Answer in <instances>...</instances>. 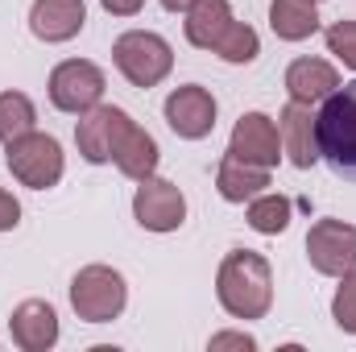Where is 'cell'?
<instances>
[{
    "label": "cell",
    "mask_w": 356,
    "mask_h": 352,
    "mask_svg": "<svg viewBox=\"0 0 356 352\" xmlns=\"http://www.w3.org/2000/svg\"><path fill=\"white\" fill-rule=\"evenodd\" d=\"M112 63L133 88H158L175 67V50L166 38L149 29H129L112 42Z\"/></svg>",
    "instance_id": "3"
},
{
    "label": "cell",
    "mask_w": 356,
    "mask_h": 352,
    "mask_svg": "<svg viewBox=\"0 0 356 352\" xmlns=\"http://www.w3.org/2000/svg\"><path fill=\"white\" fill-rule=\"evenodd\" d=\"M4 162H8V170L13 178L21 182V186H29V191H46V186H54L63 170H67V158H63V145L50 137V133H25V137H17V141H8L4 145Z\"/></svg>",
    "instance_id": "5"
},
{
    "label": "cell",
    "mask_w": 356,
    "mask_h": 352,
    "mask_svg": "<svg viewBox=\"0 0 356 352\" xmlns=\"http://www.w3.org/2000/svg\"><path fill=\"white\" fill-rule=\"evenodd\" d=\"M340 88V71L323 58H294L286 67V91L294 104H323L332 91Z\"/></svg>",
    "instance_id": "15"
},
{
    "label": "cell",
    "mask_w": 356,
    "mask_h": 352,
    "mask_svg": "<svg viewBox=\"0 0 356 352\" xmlns=\"http://www.w3.org/2000/svg\"><path fill=\"white\" fill-rule=\"evenodd\" d=\"M307 257L319 273L344 278L356 269V228L344 220H315L307 232Z\"/></svg>",
    "instance_id": "7"
},
{
    "label": "cell",
    "mask_w": 356,
    "mask_h": 352,
    "mask_svg": "<svg viewBox=\"0 0 356 352\" xmlns=\"http://www.w3.org/2000/svg\"><path fill=\"white\" fill-rule=\"evenodd\" d=\"M104 88H108L104 71L88 58H67L50 71V104L71 116H83L88 108H95L104 99Z\"/></svg>",
    "instance_id": "6"
},
{
    "label": "cell",
    "mask_w": 356,
    "mask_h": 352,
    "mask_svg": "<svg viewBox=\"0 0 356 352\" xmlns=\"http://www.w3.org/2000/svg\"><path fill=\"white\" fill-rule=\"evenodd\" d=\"M327 50H332L348 71H356V21H336V25L327 29Z\"/></svg>",
    "instance_id": "24"
},
{
    "label": "cell",
    "mask_w": 356,
    "mask_h": 352,
    "mask_svg": "<svg viewBox=\"0 0 356 352\" xmlns=\"http://www.w3.org/2000/svg\"><path fill=\"white\" fill-rule=\"evenodd\" d=\"M232 21H236V17H232V4H228V0H195V4L186 8L182 29H186V42H191V46L216 50Z\"/></svg>",
    "instance_id": "18"
},
{
    "label": "cell",
    "mask_w": 356,
    "mask_h": 352,
    "mask_svg": "<svg viewBox=\"0 0 356 352\" xmlns=\"http://www.w3.org/2000/svg\"><path fill=\"white\" fill-rule=\"evenodd\" d=\"M129 303V286L112 265H83L71 278V307L83 323H112Z\"/></svg>",
    "instance_id": "4"
},
{
    "label": "cell",
    "mask_w": 356,
    "mask_h": 352,
    "mask_svg": "<svg viewBox=\"0 0 356 352\" xmlns=\"http://www.w3.org/2000/svg\"><path fill=\"white\" fill-rule=\"evenodd\" d=\"M315 133H319V158L340 178L356 182V79L340 83L315 112Z\"/></svg>",
    "instance_id": "2"
},
{
    "label": "cell",
    "mask_w": 356,
    "mask_h": 352,
    "mask_svg": "<svg viewBox=\"0 0 356 352\" xmlns=\"http://www.w3.org/2000/svg\"><path fill=\"white\" fill-rule=\"evenodd\" d=\"M88 21V4L83 0H33L29 8V29L38 42H71Z\"/></svg>",
    "instance_id": "13"
},
{
    "label": "cell",
    "mask_w": 356,
    "mask_h": 352,
    "mask_svg": "<svg viewBox=\"0 0 356 352\" xmlns=\"http://www.w3.org/2000/svg\"><path fill=\"white\" fill-rule=\"evenodd\" d=\"M216 54H220L224 63H232V67H245V63H253V58L261 54L257 29H253V25H245V21H232V25H228V33L220 38Z\"/></svg>",
    "instance_id": "22"
},
{
    "label": "cell",
    "mask_w": 356,
    "mask_h": 352,
    "mask_svg": "<svg viewBox=\"0 0 356 352\" xmlns=\"http://www.w3.org/2000/svg\"><path fill=\"white\" fill-rule=\"evenodd\" d=\"M191 4H195V0H162V8H166V13H186Z\"/></svg>",
    "instance_id": "28"
},
{
    "label": "cell",
    "mask_w": 356,
    "mask_h": 352,
    "mask_svg": "<svg viewBox=\"0 0 356 352\" xmlns=\"http://www.w3.org/2000/svg\"><path fill=\"white\" fill-rule=\"evenodd\" d=\"M17 224H21V203L0 186V232H13Z\"/></svg>",
    "instance_id": "25"
},
{
    "label": "cell",
    "mask_w": 356,
    "mask_h": 352,
    "mask_svg": "<svg viewBox=\"0 0 356 352\" xmlns=\"http://www.w3.org/2000/svg\"><path fill=\"white\" fill-rule=\"evenodd\" d=\"M166 125L175 129L182 141H203L211 129H216V95L199 83H186L175 88L166 95Z\"/></svg>",
    "instance_id": "9"
},
{
    "label": "cell",
    "mask_w": 356,
    "mask_h": 352,
    "mask_svg": "<svg viewBox=\"0 0 356 352\" xmlns=\"http://www.w3.org/2000/svg\"><path fill=\"white\" fill-rule=\"evenodd\" d=\"M8 328H13L17 349H25V352H46V349L58 344V315H54V307H50L46 298L21 303V307L13 311Z\"/></svg>",
    "instance_id": "14"
},
{
    "label": "cell",
    "mask_w": 356,
    "mask_h": 352,
    "mask_svg": "<svg viewBox=\"0 0 356 352\" xmlns=\"http://www.w3.org/2000/svg\"><path fill=\"white\" fill-rule=\"evenodd\" d=\"M269 25L282 42H302L319 29V8H315V0H273Z\"/></svg>",
    "instance_id": "19"
},
{
    "label": "cell",
    "mask_w": 356,
    "mask_h": 352,
    "mask_svg": "<svg viewBox=\"0 0 356 352\" xmlns=\"http://www.w3.org/2000/svg\"><path fill=\"white\" fill-rule=\"evenodd\" d=\"M216 298L232 319H266L273 307V269L253 249H232L216 273Z\"/></svg>",
    "instance_id": "1"
},
{
    "label": "cell",
    "mask_w": 356,
    "mask_h": 352,
    "mask_svg": "<svg viewBox=\"0 0 356 352\" xmlns=\"http://www.w3.org/2000/svg\"><path fill=\"white\" fill-rule=\"evenodd\" d=\"M38 125V108L25 91H0V145L33 133Z\"/></svg>",
    "instance_id": "20"
},
{
    "label": "cell",
    "mask_w": 356,
    "mask_h": 352,
    "mask_svg": "<svg viewBox=\"0 0 356 352\" xmlns=\"http://www.w3.org/2000/svg\"><path fill=\"white\" fill-rule=\"evenodd\" d=\"M133 216L145 232H175L186 220V199H182V191L175 182L149 175L141 178V186L133 195Z\"/></svg>",
    "instance_id": "8"
},
{
    "label": "cell",
    "mask_w": 356,
    "mask_h": 352,
    "mask_svg": "<svg viewBox=\"0 0 356 352\" xmlns=\"http://www.w3.org/2000/svg\"><path fill=\"white\" fill-rule=\"evenodd\" d=\"M158 141L137 125V120H129L124 125V133L116 137V150H112V162H116V170L120 175H129V178H149L154 170H158Z\"/></svg>",
    "instance_id": "16"
},
{
    "label": "cell",
    "mask_w": 356,
    "mask_h": 352,
    "mask_svg": "<svg viewBox=\"0 0 356 352\" xmlns=\"http://www.w3.org/2000/svg\"><path fill=\"white\" fill-rule=\"evenodd\" d=\"M220 349L253 352V349H257V340H253V336H245V332H220V336H211V352H220Z\"/></svg>",
    "instance_id": "26"
},
{
    "label": "cell",
    "mask_w": 356,
    "mask_h": 352,
    "mask_svg": "<svg viewBox=\"0 0 356 352\" xmlns=\"http://www.w3.org/2000/svg\"><path fill=\"white\" fill-rule=\"evenodd\" d=\"M315 4H319V0H315Z\"/></svg>",
    "instance_id": "29"
},
{
    "label": "cell",
    "mask_w": 356,
    "mask_h": 352,
    "mask_svg": "<svg viewBox=\"0 0 356 352\" xmlns=\"http://www.w3.org/2000/svg\"><path fill=\"white\" fill-rule=\"evenodd\" d=\"M99 4H104V8H108L112 17H137L145 0H99Z\"/></svg>",
    "instance_id": "27"
},
{
    "label": "cell",
    "mask_w": 356,
    "mask_h": 352,
    "mask_svg": "<svg viewBox=\"0 0 356 352\" xmlns=\"http://www.w3.org/2000/svg\"><path fill=\"white\" fill-rule=\"evenodd\" d=\"M129 120H133V116H129L124 108H112V104H95V108H88V112L79 116V125H75V145H79V154L88 158L91 166L112 162L116 137L124 133Z\"/></svg>",
    "instance_id": "10"
},
{
    "label": "cell",
    "mask_w": 356,
    "mask_h": 352,
    "mask_svg": "<svg viewBox=\"0 0 356 352\" xmlns=\"http://www.w3.org/2000/svg\"><path fill=\"white\" fill-rule=\"evenodd\" d=\"M269 186V170L266 166H253L236 154H224L220 166H216V191L228 199V203H249L257 199L261 191Z\"/></svg>",
    "instance_id": "17"
},
{
    "label": "cell",
    "mask_w": 356,
    "mask_h": 352,
    "mask_svg": "<svg viewBox=\"0 0 356 352\" xmlns=\"http://www.w3.org/2000/svg\"><path fill=\"white\" fill-rule=\"evenodd\" d=\"M332 319H336L340 332L356 336V269H348V273L340 278V290H336V298H332Z\"/></svg>",
    "instance_id": "23"
},
{
    "label": "cell",
    "mask_w": 356,
    "mask_h": 352,
    "mask_svg": "<svg viewBox=\"0 0 356 352\" xmlns=\"http://www.w3.org/2000/svg\"><path fill=\"white\" fill-rule=\"evenodd\" d=\"M277 137H282V150L290 154V162L298 170H311L319 162V133H315V108L311 104L290 99L277 116Z\"/></svg>",
    "instance_id": "12"
},
{
    "label": "cell",
    "mask_w": 356,
    "mask_h": 352,
    "mask_svg": "<svg viewBox=\"0 0 356 352\" xmlns=\"http://www.w3.org/2000/svg\"><path fill=\"white\" fill-rule=\"evenodd\" d=\"M228 154L253 162V166H266L273 170L277 158H282V137H277V125L269 120L266 112H245L236 125H232V141H228Z\"/></svg>",
    "instance_id": "11"
},
{
    "label": "cell",
    "mask_w": 356,
    "mask_h": 352,
    "mask_svg": "<svg viewBox=\"0 0 356 352\" xmlns=\"http://www.w3.org/2000/svg\"><path fill=\"white\" fill-rule=\"evenodd\" d=\"M286 224H290V199H282V195H257V199H249V228L253 232H261V237H277V232H286Z\"/></svg>",
    "instance_id": "21"
}]
</instances>
